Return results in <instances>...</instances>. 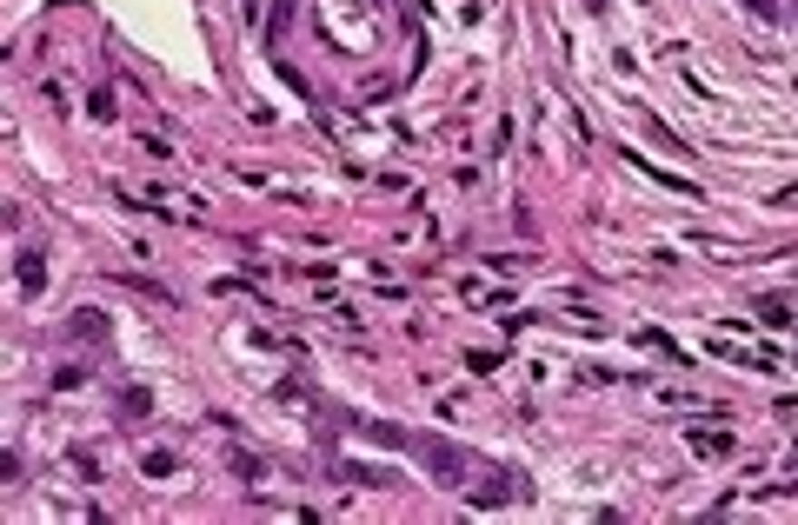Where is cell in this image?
<instances>
[{"instance_id": "cell-1", "label": "cell", "mask_w": 798, "mask_h": 525, "mask_svg": "<svg viewBox=\"0 0 798 525\" xmlns=\"http://www.w3.org/2000/svg\"><path fill=\"white\" fill-rule=\"evenodd\" d=\"M413 452H419V459H426V466H433V472H439V486H459L466 459H459L453 446H446V439H413Z\"/></svg>"}, {"instance_id": "cell-2", "label": "cell", "mask_w": 798, "mask_h": 525, "mask_svg": "<svg viewBox=\"0 0 798 525\" xmlns=\"http://www.w3.org/2000/svg\"><path fill=\"white\" fill-rule=\"evenodd\" d=\"M692 452H705V459H725V452H732V433H692Z\"/></svg>"}, {"instance_id": "cell-3", "label": "cell", "mask_w": 798, "mask_h": 525, "mask_svg": "<svg viewBox=\"0 0 798 525\" xmlns=\"http://www.w3.org/2000/svg\"><path fill=\"white\" fill-rule=\"evenodd\" d=\"M47 273H40V253H20V293H40Z\"/></svg>"}]
</instances>
